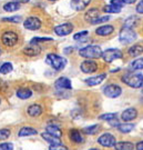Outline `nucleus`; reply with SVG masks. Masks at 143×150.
I'll return each mask as SVG.
<instances>
[{"instance_id": "obj_1", "label": "nucleus", "mask_w": 143, "mask_h": 150, "mask_svg": "<svg viewBox=\"0 0 143 150\" xmlns=\"http://www.w3.org/2000/svg\"><path fill=\"white\" fill-rule=\"evenodd\" d=\"M122 81L131 88H141L143 86V75L141 74H127L122 77Z\"/></svg>"}, {"instance_id": "obj_2", "label": "nucleus", "mask_w": 143, "mask_h": 150, "mask_svg": "<svg viewBox=\"0 0 143 150\" xmlns=\"http://www.w3.org/2000/svg\"><path fill=\"white\" fill-rule=\"evenodd\" d=\"M1 43L5 46V47H15L18 41H19V35L13 30H6L2 32L1 37H0Z\"/></svg>"}, {"instance_id": "obj_3", "label": "nucleus", "mask_w": 143, "mask_h": 150, "mask_svg": "<svg viewBox=\"0 0 143 150\" xmlns=\"http://www.w3.org/2000/svg\"><path fill=\"white\" fill-rule=\"evenodd\" d=\"M79 54L87 59H98L102 56V50L99 46H88L80 49Z\"/></svg>"}, {"instance_id": "obj_4", "label": "nucleus", "mask_w": 143, "mask_h": 150, "mask_svg": "<svg viewBox=\"0 0 143 150\" xmlns=\"http://www.w3.org/2000/svg\"><path fill=\"white\" fill-rule=\"evenodd\" d=\"M46 62H47L49 66H51L53 69L59 71V70H62L66 67V64L67 61L64 58L60 57L58 54H49L46 58Z\"/></svg>"}, {"instance_id": "obj_5", "label": "nucleus", "mask_w": 143, "mask_h": 150, "mask_svg": "<svg viewBox=\"0 0 143 150\" xmlns=\"http://www.w3.org/2000/svg\"><path fill=\"white\" fill-rule=\"evenodd\" d=\"M119 39H120V42L123 45H128V43L133 42L135 39H137V33L133 31L132 28H124L120 31L119 35Z\"/></svg>"}, {"instance_id": "obj_6", "label": "nucleus", "mask_w": 143, "mask_h": 150, "mask_svg": "<svg viewBox=\"0 0 143 150\" xmlns=\"http://www.w3.org/2000/svg\"><path fill=\"white\" fill-rule=\"evenodd\" d=\"M101 57H102V59L104 60L106 62L110 64V62L114 61V60L122 58V52L121 50H119V49H114V48L106 49V51L102 52Z\"/></svg>"}, {"instance_id": "obj_7", "label": "nucleus", "mask_w": 143, "mask_h": 150, "mask_svg": "<svg viewBox=\"0 0 143 150\" xmlns=\"http://www.w3.org/2000/svg\"><path fill=\"white\" fill-rule=\"evenodd\" d=\"M41 25H42L41 20L36 16L28 17L26 20H25V22H23L25 28L28 29V30H32V31H35V30H39V29L41 28Z\"/></svg>"}, {"instance_id": "obj_8", "label": "nucleus", "mask_w": 143, "mask_h": 150, "mask_svg": "<svg viewBox=\"0 0 143 150\" xmlns=\"http://www.w3.org/2000/svg\"><path fill=\"white\" fill-rule=\"evenodd\" d=\"M53 31L56 32V35H58L60 37H64V36H68L71 32L73 31V25L69 23V22H66L62 25H58L56 26Z\"/></svg>"}, {"instance_id": "obj_9", "label": "nucleus", "mask_w": 143, "mask_h": 150, "mask_svg": "<svg viewBox=\"0 0 143 150\" xmlns=\"http://www.w3.org/2000/svg\"><path fill=\"white\" fill-rule=\"evenodd\" d=\"M103 92H104V95H106L108 98H118V97L120 96L122 93V89L120 86H118V85H108V86L104 87V89H103Z\"/></svg>"}, {"instance_id": "obj_10", "label": "nucleus", "mask_w": 143, "mask_h": 150, "mask_svg": "<svg viewBox=\"0 0 143 150\" xmlns=\"http://www.w3.org/2000/svg\"><path fill=\"white\" fill-rule=\"evenodd\" d=\"M116 137L111 134H103L98 138V144L102 147H114L116 145Z\"/></svg>"}, {"instance_id": "obj_11", "label": "nucleus", "mask_w": 143, "mask_h": 150, "mask_svg": "<svg viewBox=\"0 0 143 150\" xmlns=\"http://www.w3.org/2000/svg\"><path fill=\"white\" fill-rule=\"evenodd\" d=\"M41 47L39 46V43H32L30 42L28 46H26L23 50H22V52L28 56V57H36L38 54L41 52Z\"/></svg>"}, {"instance_id": "obj_12", "label": "nucleus", "mask_w": 143, "mask_h": 150, "mask_svg": "<svg viewBox=\"0 0 143 150\" xmlns=\"http://www.w3.org/2000/svg\"><path fill=\"white\" fill-rule=\"evenodd\" d=\"M80 69L85 74H93L98 70V64L91 59L85 60L82 64H80Z\"/></svg>"}, {"instance_id": "obj_13", "label": "nucleus", "mask_w": 143, "mask_h": 150, "mask_svg": "<svg viewBox=\"0 0 143 150\" xmlns=\"http://www.w3.org/2000/svg\"><path fill=\"white\" fill-rule=\"evenodd\" d=\"M54 87L58 90H70L72 89V83L67 77H61L54 82Z\"/></svg>"}, {"instance_id": "obj_14", "label": "nucleus", "mask_w": 143, "mask_h": 150, "mask_svg": "<svg viewBox=\"0 0 143 150\" xmlns=\"http://www.w3.org/2000/svg\"><path fill=\"white\" fill-rule=\"evenodd\" d=\"M137 116H138V110L135 108H128L122 112L121 119L123 121H131L137 118Z\"/></svg>"}, {"instance_id": "obj_15", "label": "nucleus", "mask_w": 143, "mask_h": 150, "mask_svg": "<svg viewBox=\"0 0 143 150\" xmlns=\"http://www.w3.org/2000/svg\"><path fill=\"white\" fill-rule=\"evenodd\" d=\"M69 138L72 142H74V144H82V142L85 141L83 136H82V134L80 132L78 129H70Z\"/></svg>"}, {"instance_id": "obj_16", "label": "nucleus", "mask_w": 143, "mask_h": 150, "mask_svg": "<svg viewBox=\"0 0 143 150\" xmlns=\"http://www.w3.org/2000/svg\"><path fill=\"white\" fill-rule=\"evenodd\" d=\"M114 31V27L111 25H104V26H101V27L97 28L95 33L100 37H106V36H110L112 32Z\"/></svg>"}, {"instance_id": "obj_17", "label": "nucleus", "mask_w": 143, "mask_h": 150, "mask_svg": "<svg viewBox=\"0 0 143 150\" xmlns=\"http://www.w3.org/2000/svg\"><path fill=\"white\" fill-rule=\"evenodd\" d=\"M27 112H28V115L30 117H33V118L35 117H39L42 113V107L40 105H38V103H32V105H30L28 107Z\"/></svg>"}, {"instance_id": "obj_18", "label": "nucleus", "mask_w": 143, "mask_h": 150, "mask_svg": "<svg viewBox=\"0 0 143 150\" xmlns=\"http://www.w3.org/2000/svg\"><path fill=\"white\" fill-rule=\"evenodd\" d=\"M106 74L95 76V77H90V78L85 79V83H87L88 86H98V85H100L101 82L106 79Z\"/></svg>"}, {"instance_id": "obj_19", "label": "nucleus", "mask_w": 143, "mask_h": 150, "mask_svg": "<svg viewBox=\"0 0 143 150\" xmlns=\"http://www.w3.org/2000/svg\"><path fill=\"white\" fill-rule=\"evenodd\" d=\"M91 0H73L72 1V7H73L75 10L81 11V10H85V8L88 7V5L90 4Z\"/></svg>"}, {"instance_id": "obj_20", "label": "nucleus", "mask_w": 143, "mask_h": 150, "mask_svg": "<svg viewBox=\"0 0 143 150\" xmlns=\"http://www.w3.org/2000/svg\"><path fill=\"white\" fill-rule=\"evenodd\" d=\"M134 148H135L134 145L129 141H120V142H116L114 145L116 150H133Z\"/></svg>"}, {"instance_id": "obj_21", "label": "nucleus", "mask_w": 143, "mask_h": 150, "mask_svg": "<svg viewBox=\"0 0 143 150\" xmlns=\"http://www.w3.org/2000/svg\"><path fill=\"white\" fill-rule=\"evenodd\" d=\"M41 137H42L43 139L46 140L47 142H49L50 145H57V144H60L61 141H60V138L58 137H56V136H53V134H49V132H42L41 134Z\"/></svg>"}, {"instance_id": "obj_22", "label": "nucleus", "mask_w": 143, "mask_h": 150, "mask_svg": "<svg viewBox=\"0 0 143 150\" xmlns=\"http://www.w3.org/2000/svg\"><path fill=\"white\" fill-rule=\"evenodd\" d=\"M31 96H32V91L29 88H20V89L17 90V97L19 99L26 100V99H29Z\"/></svg>"}, {"instance_id": "obj_23", "label": "nucleus", "mask_w": 143, "mask_h": 150, "mask_svg": "<svg viewBox=\"0 0 143 150\" xmlns=\"http://www.w3.org/2000/svg\"><path fill=\"white\" fill-rule=\"evenodd\" d=\"M38 131L35 128H31V127H23L19 130L18 132V136L19 137H29V136H35L37 134Z\"/></svg>"}, {"instance_id": "obj_24", "label": "nucleus", "mask_w": 143, "mask_h": 150, "mask_svg": "<svg viewBox=\"0 0 143 150\" xmlns=\"http://www.w3.org/2000/svg\"><path fill=\"white\" fill-rule=\"evenodd\" d=\"M128 52L131 57H138L143 54V47L141 45H133L132 47H130V49L128 50Z\"/></svg>"}, {"instance_id": "obj_25", "label": "nucleus", "mask_w": 143, "mask_h": 150, "mask_svg": "<svg viewBox=\"0 0 143 150\" xmlns=\"http://www.w3.org/2000/svg\"><path fill=\"white\" fill-rule=\"evenodd\" d=\"M18 9H20V4H19V2H16V1L7 2V4L4 6V10L7 11V12H13V11H17Z\"/></svg>"}, {"instance_id": "obj_26", "label": "nucleus", "mask_w": 143, "mask_h": 150, "mask_svg": "<svg viewBox=\"0 0 143 150\" xmlns=\"http://www.w3.org/2000/svg\"><path fill=\"white\" fill-rule=\"evenodd\" d=\"M46 131L49 132V134H53V136H56V137H58V138H61V136H62V131L60 130L59 127L54 126V125H49V126H47Z\"/></svg>"}, {"instance_id": "obj_27", "label": "nucleus", "mask_w": 143, "mask_h": 150, "mask_svg": "<svg viewBox=\"0 0 143 150\" xmlns=\"http://www.w3.org/2000/svg\"><path fill=\"white\" fill-rule=\"evenodd\" d=\"M117 128L121 134H129L131 130H133L134 125H132V123H119Z\"/></svg>"}, {"instance_id": "obj_28", "label": "nucleus", "mask_w": 143, "mask_h": 150, "mask_svg": "<svg viewBox=\"0 0 143 150\" xmlns=\"http://www.w3.org/2000/svg\"><path fill=\"white\" fill-rule=\"evenodd\" d=\"M99 17V10L98 9H95V8H91L89 9V11L85 13V20H88V21L92 22L94 20L95 18H98Z\"/></svg>"}, {"instance_id": "obj_29", "label": "nucleus", "mask_w": 143, "mask_h": 150, "mask_svg": "<svg viewBox=\"0 0 143 150\" xmlns=\"http://www.w3.org/2000/svg\"><path fill=\"white\" fill-rule=\"evenodd\" d=\"M103 10L106 11V12H108V13H119V12L121 11V8H119L117 6L110 4V5L106 6V7L103 8Z\"/></svg>"}, {"instance_id": "obj_30", "label": "nucleus", "mask_w": 143, "mask_h": 150, "mask_svg": "<svg viewBox=\"0 0 143 150\" xmlns=\"http://www.w3.org/2000/svg\"><path fill=\"white\" fill-rule=\"evenodd\" d=\"M11 71H12V64L10 62H5V64H1V67H0V74L7 75V74H9Z\"/></svg>"}, {"instance_id": "obj_31", "label": "nucleus", "mask_w": 143, "mask_h": 150, "mask_svg": "<svg viewBox=\"0 0 143 150\" xmlns=\"http://www.w3.org/2000/svg\"><path fill=\"white\" fill-rule=\"evenodd\" d=\"M131 68L133 70H142L143 69V58H139V59L134 60L131 64Z\"/></svg>"}, {"instance_id": "obj_32", "label": "nucleus", "mask_w": 143, "mask_h": 150, "mask_svg": "<svg viewBox=\"0 0 143 150\" xmlns=\"http://www.w3.org/2000/svg\"><path fill=\"white\" fill-rule=\"evenodd\" d=\"M11 134V131L9 129H0V141H4V140H7Z\"/></svg>"}, {"instance_id": "obj_33", "label": "nucleus", "mask_w": 143, "mask_h": 150, "mask_svg": "<svg viewBox=\"0 0 143 150\" xmlns=\"http://www.w3.org/2000/svg\"><path fill=\"white\" fill-rule=\"evenodd\" d=\"M98 130H99V126L93 125V126H90V127H87L83 129V132L87 134H94L95 132H98Z\"/></svg>"}, {"instance_id": "obj_34", "label": "nucleus", "mask_w": 143, "mask_h": 150, "mask_svg": "<svg viewBox=\"0 0 143 150\" xmlns=\"http://www.w3.org/2000/svg\"><path fill=\"white\" fill-rule=\"evenodd\" d=\"M137 25V17H130L124 21V28H132Z\"/></svg>"}, {"instance_id": "obj_35", "label": "nucleus", "mask_w": 143, "mask_h": 150, "mask_svg": "<svg viewBox=\"0 0 143 150\" xmlns=\"http://www.w3.org/2000/svg\"><path fill=\"white\" fill-rule=\"evenodd\" d=\"M4 22H13V23H19L21 21V17L20 16H12L8 17V18H2Z\"/></svg>"}, {"instance_id": "obj_36", "label": "nucleus", "mask_w": 143, "mask_h": 150, "mask_svg": "<svg viewBox=\"0 0 143 150\" xmlns=\"http://www.w3.org/2000/svg\"><path fill=\"white\" fill-rule=\"evenodd\" d=\"M99 119L101 120H106V121H110L113 119H117V113H104V115H101Z\"/></svg>"}, {"instance_id": "obj_37", "label": "nucleus", "mask_w": 143, "mask_h": 150, "mask_svg": "<svg viewBox=\"0 0 143 150\" xmlns=\"http://www.w3.org/2000/svg\"><path fill=\"white\" fill-rule=\"evenodd\" d=\"M110 19V17L109 16H103V17H98V18H95L93 21L91 22L92 25H99V23H102V22H106L108 21Z\"/></svg>"}, {"instance_id": "obj_38", "label": "nucleus", "mask_w": 143, "mask_h": 150, "mask_svg": "<svg viewBox=\"0 0 143 150\" xmlns=\"http://www.w3.org/2000/svg\"><path fill=\"white\" fill-rule=\"evenodd\" d=\"M46 41H52V38H48V37H44V38H40V37H37V38H33L30 42L32 43H39V42H46Z\"/></svg>"}, {"instance_id": "obj_39", "label": "nucleus", "mask_w": 143, "mask_h": 150, "mask_svg": "<svg viewBox=\"0 0 143 150\" xmlns=\"http://www.w3.org/2000/svg\"><path fill=\"white\" fill-rule=\"evenodd\" d=\"M0 150H13V145L9 142H2L0 144Z\"/></svg>"}, {"instance_id": "obj_40", "label": "nucleus", "mask_w": 143, "mask_h": 150, "mask_svg": "<svg viewBox=\"0 0 143 150\" xmlns=\"http://www.w3.org/2000/svg\"><path fill=\"white\" fill-rule=\"evenodd\" d=\"M49 150H68L66 146L61 145V144H57V145H51Z\"/></svg>"}, {"instance_id": "obj_41", "label": "nucleus", "mask_w": 143, "mask_h": 150, "mask_svg": "<svg viewBox=\"0 0 143 150\" xmlns=\"http://www.w3.org/2000/svg\"><path fill=\"white\" fill-rule=\"evenodd\" d=\"M88 35V31H81V32H78V33H75L73 36V39L74 40H79V39H82L83 37H85Z\"/></svg>"}, {"instance_id": "obj_42", "label": "nucleus", "mask_w": 143, "mask_h": 150, "mask_svg": "<svg viewBox=\"0 0 143 150\" xmlns=\"http://www.w3.org/2000/svg\"><path fill=\"white\" fill-rule=\"evenodd\" d=\"M110 4L117 6V7H119V8H122V7L124 6V2H123L122 0H111V2H110Z\"/></svg>"}, {"instance_id": "obj_43", "label": "nucleus", "mask_w": 143, "mask_h": 150, "mask_svg": "<svg viewBox=\"0 0 143 150\" xmlns=\"http://www.w3.org/2000/svg\"><path fill=\"white\" fill-rule=\"evenodd\" d=\"M137 12L143 15V0H141L138 4V6H137Z\"/></svg>"}, {"instance_id": "obj_44", "label": "nucleus", "mask_w": 143, "mask_h": 150, "mask_svg": "<svg viewBox=\"0 0 143 150\" xmlns=\"http://www.w3.org/2000/svg\"><path fill=\"white\" fill-rule=\"evenodd\" d=\"M135 149H137V150H143V141H140V142H138V144H137V146H135Z\"/></svg>"}, {"instance_id": "obj_45", "label": "nucleus", "mask_w": 143, "mask_h": 150, "mask_svg": "<svg viewBox=\"0 0 143 150\" xmlns=\"http://www.w3.org/2000/svg\"><path fill=\"white\" fill-rule=\"evenodd\" d=\"M124 4H127V5H132V4H134L137 0H122Z\"/></svg>"}, {"instance_id": "obj_46", "label": "nucleus", "mask_w": 143, "mask_h": 150, "mask_svg": "<svg viewBox=\"0 0 143 150\" xmlns=\"http://www.w3.org/2000/svg\"><path fill=\"white\" fill-rule=\"evenodd\" d=\"M13 1H16V2H19V4H27V2H29L30 0H13Z\"/></svg>"}, {"instance_id": "obj_47", "label": "nucleus", "mask_w": 143, "mask_h": 150, "mask_svg": "<svg viewBox=\"0 0 143 150\" xmlns=\"http://www.w3.org/2000/svg\"><path fill=\"white\" fill-rule=\"evenodd\" d=\"M89 150H99V149H97V148H91V149H89Z\"/></svg>"}, {"instance_id": "obj_48", "label": "nucleus", "mask_w": 143, "mask_h": 150, "mask_svg": "<svg viewBox=\"0 0 143 150\" xmlns=\"http://www.w3.org/2000/svg\"><path fill=\"white\" fill-rule=\"evenodd\" d=\"M49 1H57V0H49Z\"/></svg>"}, {"instance_id": "obj_49", "label": "nucleus", "mask_w": 143, "mask_h": 150, "mask_svg": "<svg viewBox=\"0 0 143 150\" xmlns=\"http://www.w3.org/2000/svg\"><path fill=\"white\" fill-rule=\"evenodd\" d=\"M0 103H1V99H0Z\"/></svg>"}, {"instance_id": "obj_50", "label": "nucleus", "mask_w": 143, "mask_h": 150, "mask_svg": "<svg viewBox=\"0 0 143 150\" xmlns=\"http://www.w3.org/2000/svg\"><path fill=\"white\" fill-rule=\"evenodd\" d=\"M142 92H143V87H142Z\"/></svg>"}, {"instance_id": "obj_51", "label": "nucleus", "mask_w": 143, "mask_h": 150, "mask_svg": "<svg viewBox=\"0 0 143 150\" xmlns=\"http://www.w3.org/2000/svg\"><path fill=\"white\" fill-rule=\"evenodd\" d=\"M0 54H1V51H0Z\"/></svg>"}, {"instance_id": "obj_52", "label": "nucleus", "mask_w": 143, "mask_h": 150, "mask_svg": "<svg viewBox=\"0 0 143 150\" xmlns=\"http://www.w3.org/2000/svg\"><path fill=\"white\" fill-rule=\"evenodd\" d=\"M72 1H73V0H72Z\"/></svg>"}]
</instances>
